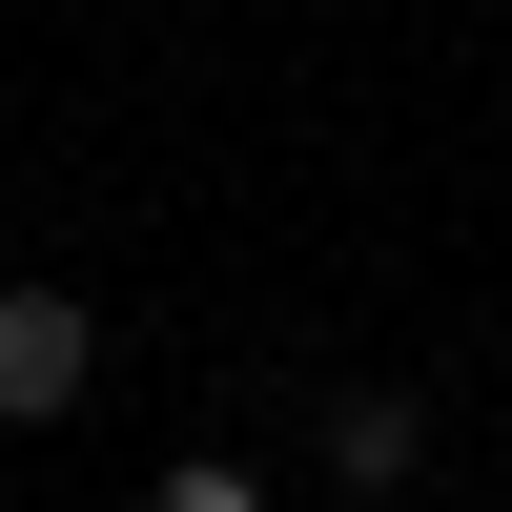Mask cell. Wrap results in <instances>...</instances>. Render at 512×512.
Returning <instances> with one entry per match:
<instances>
[{"instance_id": "1", "label": "cell", "mask_w": 512, "mask_h": 512, "mask_svg": "<svg viewBox=\"0 0 512 512\" xmlns=\"http://www.w3.org/2000/svg\"><path fill=\"white\" fill-rule=\"evenodd\" d=\"M103 390V308L82 287H0V431H62Z\"/></svg>"}, {"instance_id": "2", "label": "cell", "mask_w": 512, "mask_h": 512, "mask_svg": "<svg viewBox=\"0 0 512 512\" xmlns=\"http://www.w3.org/2000/svg\"><path fill=\"white\" fill-rule=\"evenodd\" d=\"M308 451H328V492H410V472H431V390H390V369H349V390L308 410Z\"/></svg>"}, {"instance_id": "3", "label": "cell", "mask_w": 512, "mask_h": 512, "mask_svg": "<svg viewBox=\"0 0 512 512\" xmlns=\"http://www.w3.org/2000/svg\"><path fill=\"white\" fill-rule=\"evenodd\" d=\"M144 512H267V472H246V451H185V472H164Z\"/></svg>"}]
</instances>
